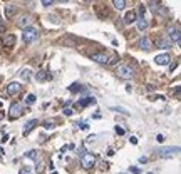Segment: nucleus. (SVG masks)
<instances>
[{
  "label": "nucleus",
  "mask_w": 181,
  "mask_h": 174,
  "mask_svg": "<svg viewBox=\"0 0 181 174\" xmlns=\"http://www.w3.org/2000/svg\"><path fill=\"white\" fill-rule=\"evenodd\" d=\"M94 104H96V99L94 97H86V99H81L79 104H77V107L82 109V107H86V105H94Z\"/></svg>",
  "instance_id": "12"
},
{
  "label": "nucleus",
  "mask_w": 181,
  "mask_h": 174,
  "mask_svg": "<svg viewBox=\"0 0 181 174\" xmlns=\"http://www.w3.org/2000/svg\"><path fill=\"white\" fill-rule=\"evenodd\" d=\"M169 60H171V55L169 54H161V55H158V57L154 59V62L158 65H166Z\"/></svg>",
  "instance_id": "10"
},
{
  "label": "nucleus",
  "mask_w": 181,
  "mask_h": 174,
  "mask_svg": "<svg viewBox=\"0 0 181 174\" xmlns=\"http://www.w3.org/2000/svg\"><path fill=\"white\" fill-rule=\"evenodd\" d=\"M39 37V30L34 29V27H27V29H24V32H22V39H24V42H34V40Z\"/></svg>",
  "instance_id": "1"
},
{
  "label": "nucleus",
  "mask_w": 181,
  "mask_h": 174,
  "mask_svg": "<svg viewBox=\"0 0 181 174\" xmlns=\"http://www.w3.org/2000/svg\"><path fill=\"white\" fill-rule=\"evenodd\" d=\"M2 119H4V114H2V112H0V121H2Z\"/></svg>",
  "instance_id": "38"
},
{
  "label": "nucleus",
  "mask_w": 181,
  "mask_h": 174,
  "mask_svg": "<svg viewBox=\"0 0 181 174\" xmlns=\"http://www.w3.org/2000/svg\"><path fill=\"white\" fill-rule=\"evenodd\" d=\"M14 44H15V35L14 34H8V35L4 39V45L5 47H12Z\"/></svg>",
  "instance_id": "17"
},
{
  "label": "nucleus",
  "mask_w": 181,
  "mask_h": 174,
  "mask_svg": "<svg viewBox=\"0 0 181 174\" xmlns=\"http://www.w3.org/2000/svg\"><path fill=\"white\" fill-rule=\"evenodd\" d=\"M139 49L149 50V49H151V40H149L148 37H141V39H139Z\"/></svg>",
  "instance_id": "14"
},
{
  "label": "nucleus",
  "mask_w": 181,
  "mask_h": 174,
  "mask_svg": "<svg viewBox=\"0 0 181 174\" xmlns=\"http://www.w3.org/2000/svg\"><path fill=\"white\" fill-rule=\"evenodd\" d=\"M4 29V27H2V17H0V30Z\"/></svg>",
  "instance_id": "37"
},
{
  "label": "nucleus",
  "mask_w": 181,
  "mask_h": 174,
  "mask_svg": "<svg viewBox=\"0 0 181 174\" xmlns=\"http://www.w3.org/2000/svg\"><path fill=\"white\" fill-rule=\"evenodd\" d=\"M146 27H148V22H146L144 17H139L138 18V29L139 30H146Z\"/></svg>",
  "instance_id": "20"
},
{
  "label": "nucleus",
  "mask_w": 181,
  "mask_h": 174,
  "mask_svg": "<svg viewBox=\"0 0 181 174\" xmlns=\"http://www.w3.org/2000/svg\"><path fill=\"white\" fill-rule=\"evenodd\" d=\"M168 35H169V40H171V42L179 44L181 35H179V29H178V27H169V30H168Z\"/></svg>",
  "instance_id": "6"
},
{
  "label": "nucleus",
  "mask_w": 181,
  "mask_h": 174,
  "mask_svg": "<svg viewBox=\"0 0 181 174\" xmlns=\"http://www.w3.org/2000/svg\"><path fill=\"white\" fill-rule=\"evenodd\" d=\"M44 127H45V129H54V122L47 121V122H44Z\"/></svg>",
  "instance_id": "26"
},
{
  "label": "nucleus",
  "mask_w": 181,
  "mask_h": 174,
  "mask_svg": "<svg viewBox=\"0 0 181 174\" xmlns=\"http://www.w3.org/2000/svg\"><path fill=\"white\" fill-rule=\"evenodd\" d=\"M112 5H114L117 10H123V8L126 7V2H124V0H114V2H112Z\"/></svg>",
  "instance_id": "21"
},
{
  "label": "nucleus",
  "mask_w": 181,
  "mask_h": 174,
  "mask_svg": "<svg viewBox=\"0 0 181 174\" xmlns=\"http://www.w3.org/2000/svg\"><path fill=\"white\" fill-rule=\"evenodd\" d=\"M81 89H82V87H81L79 84H72V85H71V91H72V92H76V91H81Z\"/></svg>",
  "instance_id": "25"
},
{
  "label": "nucleus",
  "mask_w": 181,
  "mask_h": 174,
  "mask_svg": "<svg viewBox=\"0 0 181 174\" xmlns=\"http://www.w3.org/2000/svg\"><path fill=\"white\" fill-rule=\"evenodd\" d=\"M129 141H131V144H138V139H136V137H131Z\"/></svg>",
  "instance_id": "35"
},
{
  "label": "nucleus",
  "mask_w": 181,
  "mask_h": 174,
  "mask_svg": "<svg viewBox=\"0 0 181 174\" xmlns=\"http://www.w3.org/2000/svg\"><path fill=\"white\" fill-rule=\"evenodd\" d=\"M153 7H151V10L154 12V14H161V15H166L168 14V8L164 7V5H160V4H154V2H153Z\"/></svg>",
  "instance_id": "11"
},
{
  "label": "nucleus",
  "mask_w": 181,
  "mask_h": 174,
  "mask_svg": "<svg viewBox=\"0 0 181 174\" xmlns=\"http://www.w3.org/2000/svg\"><path fill=\"white\" fill-rule=\"evenodd\" d=\"M24 114V105L18 104V102H14L10 105V119H17Z\"/></svg>",
  "instance_id": "4"
},
{
  "label": "nucleus",
  "mask_w": 181,
  "mask_h": 174,
  "mask_svg": "<svg viewBox=\"0 0 181 174\" xmlns=\"http://www.w3.org/2000/svg\"><path fill=\"white\" fill-rule=\"evenodd\" d=\"M129 171H131L133 174H139V172H141V171H139L138 167H129Z\"/></svg>",
  "instance_id": "28"
},
{
  "label": "nucleus",
  "mask_w": 181,
  "mask_h": 174,
  "mask_svg": "<svg viewBox=\"0 0 181 174\" xmlns=\"http://www.w3.org/2000/svg\"><path fill=\"white\" fill-rule=\"evenodd\" d=\"M25 102H27V104H34V102H35V95L29 94V95H27V99H25Z\"/></svg>",
  "instance_id": "22"
},
{
  "label": "nucleus",
  "mask_w": 181,
  "mask_h": 174,
  "mask_svg": "<svg viewBox=\"0 0 181 174\" xmlns=\"http://www.w3.org/2000/svg\"><path fill=\"white\" fill-rule=\"evenodd\" d=\"M149 174H153V172H149Z\"/></svg>",
  "instance_id": "40"
},
{
  "label": "nucleus",
  "mask_w": 181,
  "mask_h": 174,
  "mask_svg": "<svg viewBox=\"0 0 181 174\" xmlns=\"http://www.w3.org/2000/svg\"><path fill=\"white\" fill-rule=\"evenodd\" d=\"M121 174H123V172H121Z\"/></svg>",
  "instance_id": "41"
},
{
  "label": "nucleus",
  "mask_w": 181,
  "mask_h": 174,
  "mask_svg": "<svg viewBox=\"0 0 181 174\" xmlns=\"http://www.w3.org/2000/svg\"><path fill=\"white\" fill-rule=\"evenodd\" d=\"M35 126H39V121H37V119H30L29 122H27L25 126H24V134L27 136L29 132H32V130H34V127H35Z\"/></svg>",
  "instance_id": "9"
},
{
  "label": "nucleus",
  "mask_w": 181,
  "mask_h": 174,
  "mask_svg": "<svg viewBox=\"0 0 181 174\" xmlns=\"http://www.w3.org/2000/svg\"><path fill=\"white\" fill-rule=\"evenodd\" d=\"M179 152V147H160L158 149V156L160 157H173Z\"/></svg>",
  "instance_id": "2"
},
{
  "label": "nucleus",
  "mask_w": 181,
  "mask_h": 174,
  "mask_svg": "<svg viewBox=\"0 0 181 174\" xmlns=\"http://www.w3.org/2000/svg\"><path fill=\"white\" fill-rule=\"evenodd\" d=\"M156 139H158V142H163V139H164V137H163L161 134H158V137H156Z\"/></svg>",
  "instance_id": "36"
},
{
  "label": "nucleus",
  "mask_w": 181,
  "mask_h": 174,
  "mask_svg": "<svg viewBox=\"0 0 181 174\" xmlns=\"http://www.w3.org/2000/svg\"><path fill=\"white\" fill-rule=\"evenodd\" d=\"M116 134H119V136L124 134V129H123L121 126H116Z\"/></svg>",
  "instance_id": "27"
},
{
  "label": "nucleus",
  "mask_w": 181,
  "mask_h": 174,
  "mask_svg": "<svg viewBox=\"0 0 181 174\" xmlns=\"http://www.w3.org/2000/svg\"><path fill=\"white\" fill-rule=\"evenodd\" d=\"M15 12H17V7H15V5H7V7H5V14H7V17L10 18L12 15H15Z\"/></svg>",
  "instance_id": "19"
},
{
  "label": "nucleus",
  "mask_w": 181,
  "mask_h": 174,
  "mask_svg": "<svg viewBox=\"0 0 181 174\" xmlns=\"http://www.w3.org/2000/svg\"><path fill=\"white\" fill-rule=\"evenodd\" d=\"M117 74H119V77L129 79V77H133L134 70H133V67H129V65H121L119 69H117Z\"/></svg>",
  "instance_id": "5"
},
{
  "label": "nucleus",
  "mask_w": 181,
  "mask_h": 174,
  "mask_svg": "<svg viewBox=\"0 0 181 174\" xmlns=\"http://www.w3.org/2000/svg\"><path fill=\"white\" fill-rule=\"evenodd\" d=\"M176 67H178V62H174V64H173V65H171V67H169V70H171V72H173V70L176 69Z\"/></svg>",
  "instance_id": "34"
},
{
  "label": "nucleus",
  "mask_w": 181,
  "mask_h": 174,
  "mask_svg": "<svg viewBox=\"0 0 181 174\" xmlns=\"http://www.w3.org/2000/svg\"><path fill=\"white\" fill-rule=\"evenodd\" d=\"M18 27H22V29H27V25L30 24V17L29 15H24V17H20V20L17 22Z\"/></svg>",
  "instance_id": "18"
},
{
  "label": "nucleus",
  "mask_w": 181,
  "mask_h": 174,
  "mask_svg": "<svg viewBox=\"0 0 181 174\" xmlns=\"http://www.w3.org/2000/svg\"><path fill=\"white\" fill-rule=\"evenodd\" d=\"M96 163V156L94 154H89V152H86L82 157H81V164H82L84 169H90V167L94 166Z\"/></svg>",
  "instance_id": "3"
},
{
  "label": "nucleus",
  "mask_w": 181,
  "mask_h": 174,
  "mask_svg": "<svg viewBox=\"0 0 181 174\" xmlns=\"http://www.w3.org/2000/svg\"><path fill=\"white\" fill-rule=\"evenodd\" d=\"M20 174H30V172H29V167H27V166L22 167V169H20Z\"/></svg>",
  "instance_id": "30"
},
{
  "label": "nucleus",
  "mask_w": 181,
  "mask_h": 174,
  "mask_svg": "<svg viewBox=\"0 0 181 174\" xmlns=\"http://www.w3.org/2000/svg\"><path fill=\"white\" fill-rule=\"evenodd\" d=\"M20 91H22V85L18 82H10L7 85V94L8 95H17Z\"/></svg>",
  "instance_id": "7"
},
{
  "label": "nucleus",
  "mask_w": 181,
  "mask_h": 174,
  "mask_svg": "<svg viewBox=\"0 0 181 174\" xmlns=\"http://www.w3.org/2000/svg\"><path fill=\"white\" fill-rule=\"evenodd\" d=\"M22 77H24L25 80H29V79H30V70H29V69H25L24 72H22Z\"/></svg>",
  "instance_id": "24"
},
{
  "label": "nucleus",
  "mask_w": 181,
  "mask_h": 174,
  "mask_svg": "<svg viewBox=\"0 0 181 174\" xmlns=\"http://www.w3.org/2000/svg\"><path fill=\"white\" fill-rule=\"evenodd\" d=\"M42 5H44V7H49V5H52V0H44Z\"/></svg>",
  "instance_id": "31"
},
{
  "label": "nucleus",
  "mask_w": 181,
  "mask_h": 174,
  "mask_svg": "<svg viewBox=\"0 0 181 174\" xmlns=\"http://www.w3.org/2000/svg\"><path fill=\"white\" fill-rule=\"evenodd\" d=\"M64 114H65V116H71V114H72V109H69V107L64 109Z\"/></svg>",
  "instance_id": "32"
},
{
  "label": "nucleus",
  "mask_w": 181,
  "mask_h": 174,
  "mask_svg": "<svg viewBox=\"0 0 181 174\" xmlns=\"http://www.w3.org/2000/svg\"><path fill=\"white\" fill-rule=\"evenodd\" d=\"M136 20H138V15H136V12H134V10L127 12L126 17H124V22H126V24H133V22H136Z\"/></svg>",
  "instance_id": "16"
},
{
  "label": "nucleus",
  "mask_w": 181,
  "mask_h": 174,
  "mask_svg": "<svg viewBox=\"0 0 181 174\" xmlns=\"http://www.w3.org/2000/svg\"><path fill=\"white\" fill-rule=\"evenodd\" d=\"M0 107H2V102H0Z\"/></svg>",
  "instance_id": "39"
},
{
  "label": "nucleus",
  "mask_w": 181,
  "mask_h": 174,
  "mask_svg": "<svg viewBox=\"0 0 181 174\" xmlns=\"http://www.w3.org/2000/svg\"><path fill=\"white\" fill-rule=\"evenodd\" d=\"M116 62H117V55H114V57H112L111 60H107V64H111V65H112V64H116Z\"/></svg>",
  "instance_id": "29"
},
{
  "label": "nucleus",
  "mask_w": 181,
  "mask_h": 174,
  "mask_svg": "<svg viewBox=\"0 0 181 174\" xmlns=\"http://www.w3.org/2000/svg\"><path fill=\"white\" fill-rule=\"evenodd\" d=\"M90 59L94 62H97V64H107V55L106 54H94L90 55Z\"/></svg>",
  "instance_id": "13"
},
{
  "label": "nucleus",
  "mask_w": 181,
  "mask_h": 174,
  "mask_svg": "<svg viewBox=\"0 0 181 174\" xmlns=\"http://www.w3.org/2000/svg\"><path fill=\"white\" fill-rule=\"evenodd\" d=\"M35 79L39 80V82H47V80L51 79V76H49L45 70H39V72L35 74Z\"/></svg>",
  "instance_id": "15"
},
{
  "label": "nucleus",
  "mask_w": 181,
  "mask_h": 174,
  "mask_svg": "<svg viewBox=\"0 0 181 174\" xmlns=\"http://www.w3.org/2000/svg\"><path fill=\"white\" fill-rule=\"evenodd\" d=\"M77 126H79V127H81V129H82V130L89 129V126H87V124H77Z\"/></svg>",
  "instance_id": "33"
},
{
  "label": "nucleus",
  "mask_w": 181,
  "mask_h": 174,
  "mask_svg": "<svg viewBox=\"0 0 181 174\" xmlns=\"http://www.w3.org/2000/svg\"><path fill=\"white\" fill-rule=\"evenodd\" d=\"M25 157L32 159L34 163L37 164V171L40 169V157H39V151H29V152H25Z\"/></svg>",
  "instance_id": "8"
},
{
  "label": "nucleus",
  "mask_w": 181,
  "mask_h": 174,
  "mask_svg": "<svg viewBox=\"0 0 181 174\" xmlns=\"http://www.w3.org/2000/svg\"><path fill=\"white\" fill-rule=\"evenodd\" d=\"M158 45H160V47H163V49H168V47H169V42H168V40H160V42H158Z\"/></svg>",
  "instance_id": "23"
}]
</instances>
